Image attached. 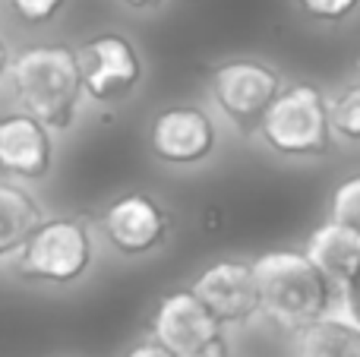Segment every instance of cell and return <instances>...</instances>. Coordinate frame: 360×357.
Here are the masks:
<instances>
[{"label": "cell", "instance_id": "9", "mask_svg": "<svg viewBox=\"0 0 360 357\" xmlns=\"http://www.w3.org/2000/svg\"><path fill=\"white\" fill-rule=\"evenodd\" d=\"M101 231L108 244L124 257H146L158 250L171 234V215L155 196L124 193L101 212Z\"/></svg>", "mask_w": 360, "mask_h": 357}, {"label": "cell", "instance_id": "8", "mask_svg": "<svg viewBox=\"0 0 360 357\" xmlns=\"http://www.w3.org/2000/svg\"><path fill=\"white\" fill-rule=\"evenodd\" d=\"M218 130L199 105H168L149 124V149L162 164L190 168L215 152Z\"/></svg>", "mask_w": 360, "mask_h": 357}, {"label": "cell", "instance_id": "15", "mask_svg": "<svg viewBox=\"0 0 360 357\" xmlns=\"http://www.w3.org/2000/svg\"><path fill=\"white\" fill-rule=\"evenodd\" d=\"M332 126L342 139L360 143V82L348 86L332 101Z\"/></svg>", "mask_w": 360, "mask_h": 357}, {"label": "cell", "instance_id": "23", "mask_svg": "<svg viewBox=\"0 0 360 357\" xmlns=\"http://www.w3.org/2000/svg\"><path fill=\"white\" fill-rule=\"evenodd\" d=\"M357 73H360V57H357Z\"/></svg>", "mask_w": 360, "mask_h": 357}, {"label": "cell", "instance_id": "3", "mask_svg": "<svg viewBox=\"0 0 360 357\" xmlns=\"http://www.w3.org/2000/svg\"><path fill=\"white\" fill-rule=\"evenodd\" d=\"M332 133V101L313 82L285 86L259 124V136L278 155H326Z\"/></svg>", "mask_w": 360, "mask_h": 357}, {"label": "cell", "instance_id": "17", "mask_svg": "<svg viewBox=\"0 0 360 357\" xmlns=\"http://www.w3.org/2000/svg\"><path fill=\"white\" fill-rule=\"evenodd\" d=\"M67 6V0H10L13 16L19 19L22 25H48L51 19H57V13Z\"/></svg>", "mask_w": 360, "mask_h": 357}, {"label": "cell", "instance_id": "12", "mask_svg": "<svg viewBox=\"0 0 360 357\" xmlns=\"http://www.w3.org/2000/svg\"><path fill=\"white\" fill-rule=\"evenodd\" d=\"M304 253L319 266V272L332 285L345 288L360 272V231L329 219L310 234Z\"/></svg>", "mask_w": 360, "mask_h": 357}, {"label": "cell", "instance_id": "21", "mask_svg": "<svg viewBox=\"0 0 360 357\" xmlns=\"http://www.w3.org/2000/svg\"><path fill=\"white\" fill-rule=\"evenodd\" d=\"M10 60H13V51H10V44L0 38V79H4V73H10Z\"/></svg>", "mask_w": 360, "mask_h": 357}, {"label": "cell", "instance_id": "2", "mask_svg": "<svg viewBox=\"0 0 360 357\" xmlns=\"http://www.w3.org/2000/svg\"><path fill=\"white\" fill-rule=\"evenodd\" d=\"M262 313L281 329L300 332L329 313L335 285L300 250H266L253 259Z\"/></svg>", "mask_w": 360, "mask_h": 357}, {"label": "cell", "instance_id": "19", "mask_svg": "<svg viewBox=\"0 0 360 357\" xmlns=\"http://www.w3.org/2000/svg\"><path fill=\"white\" fill-rule=\"evenodd\" d=\"M127 357H177L171 348H165L158 339H146L139 342V345H133L130 351H127Z\"/></svg>", "mask_w": 360, "mask_h": 357}, {"label": "cell", "instance_id": "7", "mask_svg": "<svg viewBox=\"0 0 360 357\" xmlns=\"http://www.w3.org/2000/svg\"><path fill=\"white\" fill-rule=\"evenodd\" d=\"M152 339L177 357H228L224 323L199 301L193 288L171 291L152 313Z\"/></svg>", "mask_w": 360, "mask_h": 357}, {"label": "cell", "instance_id": "5", "mask_svg": "<svg viewBox=\"0 0 360 357\" xmlns=\"http://www.w3.org/2000/svg\"><path fill=\"white\" fill-rule=\"evenodd\" d=\"M281 89L278 70L253 57L224 60L209 73L212 101L240 133H259L262 117Z\"/></svg>", "mask_w": 360, "mask_h": 357}, {"label": "cell", "instance_id": "4", "mask_svg": "<svg viewBox=\"0 0 360 357\" xmlns=\"http://www.w3.org/2000/svg\"><path fill=\"white\" fill-rule=\"evenodd\" d=\"M95 259L92 231L82 219L57 215L41 225L16 250V272L25 282L73 285L89 272Z\"/></svg>", "mask_w": 360, "mask_h": 357}, {"label": "cell", "instance_id": "16", "mask_svg": "<svg viewBox=\"0 0 360 357\" xmlns=\"http://www.w3.org/2000/svg\"><path fill=\"white\" fill-rule=\"evenodd\" d=\"M329 219L342 221V225L360 231V174H351L332 190L329 200Z\"/></svg>", "mask_w": 360, "mask_h": 357}, {"label": "cell", "instance_id": "6", "mask_svg": "<svg viewBox=\"0 0 360 357\" xmlns=\"http://www.w3.org/2000/svg\"><path fill=\"white\" fill-rule=\"evenodd\" d=\"M86 98L95 105H117L127 101L146 76V63L136 44L120 32H98L76 44Z\"/></svg>", "mask_w": 360, "mask_h": 357}, {"label": "cell", "instance_id": "13", "mask_svg": "<svg viewBox=\"0 0 360 357\" xmlns=\"http://www.w3.org/2000/svg\"><path fill=\"white\" fill-rule=\"evenodd\" d=\"M41 202L32 196V190L22 181L4 177L0 181V259L16 257V250L41 225Z\"/></svg>", "mask_w": 360, "mask_h": 357}, {"label": "cell", "instance_id": "22", "mask_svg": "<svg viewBox=\"0 0 360 357\" xmlns=\"http://www.w3.org/2000/svg\"><path fill=\"white\" fill-rule=\"evenodd\" d=\"M120 4H127L130 10H158L165 0H120Z\"/></svg>", "mask_w": 360, "mask_h": 357}, {"label": "cell", "instance_id": "1", "mask_svg": "<svg viewBox=\"0 0 360 357\" xmlns=\"http://www.w3.org/2000/svg\"><path fill=\"white\" fill-rule=\"evenodd\" d=\"M10 89L22 111L48 124L51 130H70L86 95L76 48L48 41L16 51L10 60Z\"/></svg>", "mask_w": 360, "mask_h": 357}, {"label": "cell", "instance_id": "14", "mask_svg": "<svg viewBox=\"0 0 360 357\" xmlns=\"http://www.w3.org/2000/svg\"><path fill=\"white\" fill-rule=\"evenodd\" d=\"M297 357H360V326L342 316H319L297 332Z\"/></svg>", "mask_w": 360, "mask_h": 357}, {"label": "cell", "instance_id": "11", "mask_svg": "<svg viewBox=\"0 0 360 357\" xmlns=\"http://www.w3.org/2000/svg\"><path fill=\"white\" fill-rule=\"evenodd\" d=\"M54 168V130L29 111L0 117V174L13 181H44Z\"/></svg>", "mask_w": 360, "mask_h": 357}, {"label": "cell", "instance_id": "20", "mask_svg": "<svg viewBox=\"0 0 360 357\" xmlns=\"http://www.w3.org/2000/svg\"><path fill=\"white\" fill-rule=\"evenodd\" d=\"M342 294H345V304H348V313H351V320L360 326V272L354 278H351L348 285L342 288Z\"/></svg>", "mask_w": 360, "mask_h": 357}, {"label": "cell", "instance_id": "10", "mask_svg": "<svg viewBox=\"0 0 360 357\" xmlns=\"http://www.w3.org/2000/svg\"><path fill=\"white\" fill-rule=\"evenodd\" d=\"M190 288L224 326L250 323L262 310L253 263H243V259H218L205 266Z\"/></svg>", "mask_w": 360, "mask_h": 357}, {"label": "cell", "instance_id": "18", "mask_svg": "<svg viewBox=\"0 0 360 357\" xmlns=\"http://www.w3.org/2000/svg\"><path fill=\"white\" fill-rule=\"evenodd\" d=\"M300 10L316 22H342L360 6V0H297Z\"/></svg>", "mask_w": 360, "mask_h": 357}]
</instances>
